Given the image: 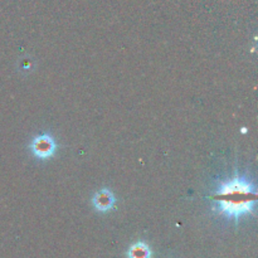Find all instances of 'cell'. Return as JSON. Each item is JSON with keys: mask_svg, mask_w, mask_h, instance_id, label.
<instances>
[{"mask_svg": "<svg viewBox=\"0 0 258 258\" xmlns=\"http://www.w3.org/2000/svg\"><path fill=\"white\" fill-rule=\"evenodd\" d=\"M55 149H57V145H55L54 139L48 134L37 136L33 139L32 144H30V150H32L33 155L39 159L52 158L55 154Z\"/></svg>", "mask_w": 258, "mask_h": 258, "instance_id": "2", "label": "cell"}, {"mask_svg": "<svg viewBox=\"0 0 258 258\" xmlns=\"http://www.w3.org/2000/svg\"><path fill=\"white\" fill-rule=\"evenodd\" d=\"M151 252L148 244L143 243V242H138V243L133 244L128 249V258H150Z\"/></svg>", "mask_w": 258, "mask_h": 258, "instance_id": "4", "label": "cell"}, {"mask_svg": "<svg viewBox=\"0 0 258 258\" xmlns=\"http://www.w3.org/2000/svg\"><path fill=\"white\" fill-rule=\"evenodd\" d=\"M257 193L253 183L242 176H234L221 183L213 196L214 203L218 204V212L229 218L238 219L252 213L256 203Z\"/></svg>", "mask_w": 258, "mask_h": 258, "instance_id": "1", "label": "cell"}, {"mask_svg": "<svg viewBox=\"0 0 258 258\" xmlns=\"http://www.w3.org/2000/svg\"><path fill=\"white\" fill-rule=\"evenodd\" d=\"M116 203L115 196L110 189H101L93 196L92 204L98 212H107L113 208Z\"/></svg>", "mask_w": 258, "mask_h": 258, "instance_id": "3", "label": "cell"}]
</instances>
